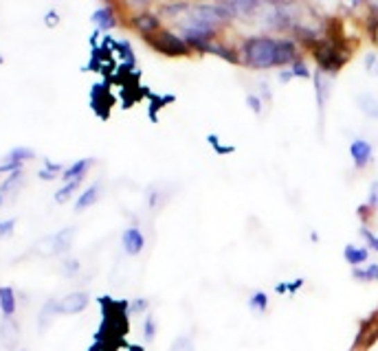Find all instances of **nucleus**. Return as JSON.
Segmentation results:
<instances>
[{
    "label": "nucleus",
    "mask_w": 378,
    "mask_h": 351,
    "mask_svg": "<svg viewBox=\"0 0 378 351\" xmlns=\"http://www.w3.org/2000/svg\"><path fill=\"white\" fill-rule=\"evenodd\" d=\"M148 309H150V298H146V296H139L130 303V312H132V314H143V312H148Z\"/></svg>",
    "instance_id": "2f4dec72"
},
{
    "label": "nucleus",
    "mask_w": 378,
    "mask_h": 351,
    "mask_svg": "<svg viewBox=\"0 0 378 351\" xmlns=\"http://www.w3.org/2000/svg\"><path fill=\"white\" fill-rule=\"evenodd\" d=\"M143 37H146V42L156 51V53H161L165 57H189V53H191L185 37L176 35L167 29H161V31H156L152 35H143Z\"/></svg>",
    "instance_id": "f03ea898"
},
{
    "label": "nucleus",
    "mask_w": 378,
    "mask_h": 351,
    "mask_svg": "<svg viewBox=\"0 0 378 351\" xmlns=\"http://www.w3.org/2000/svg\"><path fill=\"white\" fill-rule=\"evenodd\" d=\"M132 29L139 31L141 35H152L156 31L163 29V22H161V16L152 14V11H139V14L132 16Z\"/></svg>",
    "instance_id": "0eeeda50"
},
{
    "label": "nucleus",
    "mask_w": 378,
    "mask_h": 351,
    "mask_svg": "<svg viewBox=\"0 0 378 351\" xmlns=\"http://www.w3.org/2000/svg\"><path fill=\"white\" fill-rule=\"evenodd\" d=\"M207 143H209V145L214 147V152H216V154H220V156H225V154H233V152H236V147H233V145L225 147L223 143H220L218 134H207Z\"/></svg>",
    "instance_id": "cd10ccee"
},
{
    "label": "nucleus",
    "mask_w": 378,
    "mask_h": 351,
    "mask_svg": "<svg viewBox=\"0 0 378 351\" xmlns=\"http://www.w3.org/2000/svg\"><path fill=\"white\" fill-rule=\"evenodd\" d=\"M246 106L251 108V112L253 114H262V110H264V103H262V99H259L257 95H246Z\"/></svg>",
    "instance_id": "473e14b6"
},
{
    "label": "nucleus",
    "mask_w": 378,
    "mask_h": 351,
    "mask_svg": "<svg viewBox=\"0 0 378 351\" xmlns=\"http://www.w3.org/2000/svg\"><path fill=\"white\" fill-rule=\"evenodd\" d=\"M370 3H372V7H378V0H370Z\"/></svg>",
    "instance_id": "c03bdc74"
},
{
    "label": "nucleus",
    "mask_w": 378,
    "mask_h": 351,
    "mask_svg": "<svg viewBox=\"0 0 378 351\" xmlns=\"http://www.w3.org/2000/svg\"><path fill=\"white\" fill-rule=\"evenodd\" d=\"M330 75H325L323 71H317L312 75V80H315V88H317V106H319V112H323L325 108V101L330 97Z\"/></svg>",
    "instance_id": "2eb2a0df"
},
{
    "label": "nucleus",
    "mask_w": 378,
    "mask_h": 351,
    "mask_svg": "<svg viewBox=\"0 0 378 351\" xmlns=\"http://www.w3.org/2000/svg\"><path fill=\"white\" fill-rule=\"evenodd\" d=\"M191 5L189 3H172V5H163V16H172L178 18L180 14H189Z\"/></svg>",
    "instance_id": "a878e982"
},
{
    "label": "nucleus",
    "mask_w": 378,
    "mask_h": 351,
    "mask_svg": "<svg viewBox=\"0 0 378 351\" xmlns=\"http://www.w3.org/2000/svg\"><path fill=\"white\" fill-rule=\"evenodd\" d=\"M343 259L352 266V268H356V266H365L370 262V249L368 246H356V244H347L345 249H343Z\"/></svg>",
    "instance_id": "ddd939ff"
},
{
    "label": "nucleus",
    "mask_w": 378,
    "mask_h": 351,
    "mask_svg": "<svg viewBox=\"0 0 378 351\" xmlns=\"http://www.w3.org/2000/svg\"><path fill=\"white\" fill-rule=\"evenodd\" d=\"M350 156H352V161H354L356 169H365L372 163V159H374L372 143L365 141V138H354V141L350 143Z\"/></svg>",
    "instance_id": "6e6552de"
},
{
    "label": "nucleus",
    "mask_w": 378,
    "mask_h": 351,
    "mask_svg": "<svg viewBox=\"0 0 378 351\" xmlns=\"http://www.w3.org/2000/svg\"><path fill=\"white\" fill-rule=\"evenodd\" d=\"M299 60V46L295 40H286V37H277V51H275V69H286Z\"/></svg>",
    "instance_id": "1a4fd4ad"
},
{
    "label": "nucleus",
    "mask_w": 378,
    "mask_h": 351,
    "mask_svg": "<svg viewBox=\"0 0 378 351\" xmlns=\"http://www.w3.org/2000/svg\"><path fill=\"white\" fill-rule=\"evenodd\" d=\"M3 202H5V196H3V193H0V206H3Z\"/></svg>",
    "instance_id": "37998d69"
},
{
    "label": "nucleus",
    "mask_w": 378,
    "mask_h": 351,
    "mask_svg": "<svg viewBox=\"0 0 378 351\" xmlns=\"http://www.w3.org/2000/svg\"><path fill=\"white\" fill-rule=\"evenodd\" d=\"M93 22H95V27H99L101 31H108L117 24V16L110 7H99L93 14Z\"/></svg>",
    "instance_id": "6ab92c4d"
},
{
    "label": "nucleus",
    "mask_w": 378,
    "mask_h": 351,
    "mask_svg": "<svg viewBox=\"0 0 378 351\" xmlns=\"http://www.w3.org/2000/svg\"><path fill=\"white\" fill-rule=\"evenodd\" d=\"M246 305H249V309L253 312L255 316H264L266 312H268V305H270L268 294H266L264 290H255V292H251V296H249V301H246Z\"/></svg>",
    "instance_id": "f3484780"
},
{
    "label": "nucleus",
    "mask_w": 378,
    "mask_h": 351,
    "mask_svg": "<svg viewBox=\"0 0 378 351\" xmlns=\"http://www.w3.org/2000/svg\"><path fill=\"white\" fill-rule=\"evenodd\" d=\"M62 268H64V272H67V277H73L77 270H80V262L77 259H73V257H67L62 262Z\"/></svg>",
    "instance_id": "72a5a7b5"
},
{
    "label": "nucleus",
    "mask_w": 378,
    "mask_h": 351,
    "mask_svg": "<svg viewBox=\"0 0 378 351\" xmlns=\"http://www.w3.org/2000/svg\"><path fill=\"white\" fill-rule=\"evenodd\" d=\"M20 178H22V169H18V172H14V174H9V178L3 183V187H0V193H3V196H5V193H9L20 183Z\"/></svg>",
    "instance_id": "7c9ffc66"
},
{
    "label": "nucleus",
    "mask_w": 378,
    "mask_h": 351,
    "mask_svg": "<svg viewBox=\"0 0 378 351\" xmlns=\"http://www.w3.org/2000/svg\"><path fill=\"white\" fill-rule=\"evenodd\" d=\"M121 249L128 257H139L146 251V235L139 226H130L121 233Z\"/></svg>",
    "instance_id": "423d86ee"
},
{
    "label": "nucleus",
    "mask_w": 378,
    "mask_h": 351,
    "mask_svg": "<svg viewBox=\"0 0 378 351\" xmlns=\"http://www.w3.org/2000/svg\"><path fill=\"white\" fill-rule=\"evenodd\" d=\"M16 228V219H5V222H0V240L9 237L11 233Z\"/></svg>",
    "instance_id": "c9c22d12"
},
{
    "label": "nucleus",
    "mask_w": 378,
    "mask_h": 351,
    "mask_svg": "<svg viewBox=\"0 0 378 351\" xmlns=\"http://www.w3.org/2000/svg\"><path fill=\"white\" fill-rule=\"evenodd\" d=\"M312 55H315V62L319 64V71L330 77L341 71L343 64L350 60L338 42H317V46L312 48Z\"/></svg>",
    "instance_id": "7ed1b4c3"
},
{
    "label": "nucleus",
    "mask_w": 378,
    "mask_h": 351,
    "mask_svg": "<svg viewBox=\"0 0 378 351\" xmlns=\"http://www.w3.org/2000/svg\"><path fill=\"white\" fill-rule=\"evenodd\" d=\"M189 18L205 22V24H212V27H218V24H227L233 20L231 9L223 3H216V5H207V3H198V5H191L189 9Z\"/></svg>",
    "instance_id": "20e7f679"
},
{
    "label": "nucleus",
    "mask_w": 378,
    "mask_h": 351,
    "mask_svg": "<svg viewBox=\"0 0 378 351\" xmlns=\"http://www.w3.org/2000/svg\"><path fill=\"white\" fill-rule=\"evenodd\" d=\"M356 103H359V108L363 110L365 116H370V119L378 121V101L372 95H359Z\"/></svg>",
    "instance_id": "4be33fe9"
},
{
    "label": "nucleus",
    "mask_w": 378,
    "mask_h": 351,
    "mask_svg": "<svg viewBox=\"0 0 378 351\" xmlns=\"http://www.w3.org/2000/svg\"><path fill=\"white\" fill-rule=\"evenodd\" d=\"M88 301L90 298L86 292H71L58 301L60 314H82V312L88 307Z\"/></svg>",
    "instance_id": "9d476101"
},
{
    "label": "nucleus",
    "mask_w": 378,
    "mask_h": 351,
    "mask_svg": "<svg viewBox=\"0 0 378 351\" xmlns=\"http://www.w3.org/2000/svg\"><path fill=\"white\" fill-rule=\"evenodd\" d=\"M16 292L14 288H9V285H0V312H3V316H14L16 314Z\"/></svg>",
    "instance_id": "dca6fc26"
},
{
    "label": "nucleus",
    "mask_w": 378,
    "mask_h": 351,
    "mask_svg": "<svg viewBox=\"0 0 378 351\" xmlns=\"http://www.w3.org/2000/svg\"><path fill=\"white\" fill-rule=\"evenodd\" d=\"M31 159H35V152L29 150V147H14L7 154V161H16V163H22V165L27 161H31Z\"/></svg>",
    "instance_id": "b1692460"
},
{
    "label": "nucleus",
    "mask_w": 378,
    "mask_h": 351,
    "mask_svg": "<svg viewBox=\"0 0 378 351\" xmlns=\"http://www.w3.org/2000/svg\"><path fill=\"white\" fill-rule=\"evenodd\" d=\"M58 16L53 14V11H51V16H46V24H49V27H55V24H58Z\"/></svg>",
    "instance_id": "a19ab883"
},
{
    "label": "nucleus",
    "mask_w": 378,
    "mask_h": 351,
    "mask_svg": "<svg viewBox=\"0 0 378 351\" xmlns=\"http://www.w3.org/2000/svg\"><path fill=\"white\" fill-rule=\"evenodd\" d=\"M264 0H225V5L231 9L233 18H249L262 7Z\"/></svg>",
    "instance_id": "f8f14e48"
},
{
    "label": "nucleus",
    "mask_w": 378,
    "mask_h": 351,
    "mask_svg": "<svg viewBox=\"0 0 378 351\" xmlns=\"http://www.w3.org/2000/svg\"><path fill=\"white\" fill-rule=\"evenodd\" d=\"M99 193H101V185H93V187H88L80 198H77V202H75V211L80 213V211H86V209H90L97 200H99Z\"/></svg>",
    "instance_id": "a211bd4d"
},
{
    "label": "nucleus",
    "mask_w": 378,
    "mask_h": 351,
    "mask_svg": "<svg viewBox=\"0 0 378 351\" xmlns=\"http://www.w3.org/2000/svg\"><path fill=\"white\" fill-rule=\"evenodd\" d=\"M60 174H64V167L51 163V161H46L44 163V169H40V172H37V176H40L42 180H55Z\"/></svg>",
    "instance_id": "393cba45"
},
{
    "label": "nucleus",
    "mask_w": 378,
    "mask_h": 351,
    "mask_svg": "<svg viewBox=\"0 0 378 351\" xmlns=\"http://www.w3.org/2000/svg\"><path fill=\"white\" fill-rule=\"evenodd\" d=\"M352 279L361 281V283H372L378 281V264H365L352 268Z\"/></svg>",
    "instance_id": "aec40b11"
},
{
    "label": "nucleus",
    "mask_w": 378,
    "mask_h": 351,
    "mask_svg": "<svg viewBox=\"0 0 378 351\" xmlns=\"http://www.w3.org/2000/svg\"><path fill=\"white\" fill-rule=\"evenodd\" d=\"M75 226H69V228H62L55 235H51L46 240H42L40 244L35 246L37 253H42L44 257H58V255H67L73 246V240H75Z\"/></svg>",
    "instance_id": "39448f33"
},
{
    "label": "nucleus",
    "mask_w": 378,
    "mask_h": 351,
    "mask_svg": "<svg viewBox=\"0 0 378 351\" xmlns=\"http://www.w3.org/2000/svg\"><path fill=\"white\" fill-rule=\"evenodd\" d=\"M370 251H374V253H378V235L374 237V242H372V246H370Z\"/></svg>",
    "instance_id": "79ce46f5"
},
{
    "label": "nucleus",
    "mask_w": 378,
    "mask_h": 351,
    "mask_svg": "<svg viewBox=\"0 0 378 351\" xmlns=\"http://www.w3.org/2000/svg\"><path fill=\"white\" fill-rule=\"evenodd\" d=\"M143 338H146V343H152L156 338V318H154V314L146 316V323H143Z\"/></svg>",
    "instance_id": "c85d7f7f"
},
{
    "label": "nucleus",
    "mask_w": 378,
    "mask_h": 351,
    "mask_svg": "<svg viewBox=\"0 0 378 351\" xmlns=\"http://www.w3.org/2000/svg\"><path fill=\"white\" fill-rule=\"evenodd\" d=\"M152 0H123V5L130 7V9H146Z\"/></svg>",
    "instance_id": "4c0bfd02"
},
{
    "label": "nucleus",
    "mask_w": 378,
    "mask_h": 351,
    "mask_svg": "<svg viewBox=\"0 0 378 351\" xmlns=\"http://www.w3.org/2000/svg\"><path fill=\"white\" fill-rule=\"evenodd\" d=\"M306 281L304 279H297V281H280L277 285H275V292L277 294H295L299 288H302Z\"/></svg>",
    "instance_id": "bb28decb"
},
{
    "label": "nucleus",
    "mask_w": 378,
    "mask_h": 351,
    "mask_svg": "<svg viewBox=\"0 0 378 351\" xmlns=\"http://www.w3.org/2000/svg\"><path fill=\"white\" fill-rule=\"evenodd\" d=\"M82 180L84 178H77V180H69V183L67 185H64L58 193H55V202L58 204H64V202H67L71 196H73V193L77 191V189H80V185H82Z\"/></svg>",
    "instance_id": "5701e85b"
},
{
    "label": "nucleus",
    "mask_w": 378,
    "mask_h": 351,
    "mask_svg": "<svg viewBox=\"0 0 378 351\" xmlns=\"http://www.w3.org/2000/svg\"><path fill=\"white\" fill-rule=\"evenodd\" d=\"M275 51H277V37L251 35L242 42L240 60L244 66H249L253 71H268L275 69Z\"/></svg>",
    "instance_id": "f257e3e1"
},
{
    "label": "nucleus",
    "mask_w": 378,
    "mask_h": 351,
    "mask_svg": "<svg viewBox=\"0 0 378 351\" xmlns=\"http://www.w3.org/2000/svg\"><path fill=\"white\" fill-rule=\"evenodd\" d=\"M58 314H60L58 301H55V298H49V301L42 305L40 314H37V330H40V334H44V332L51 327V323H53V318H55Z\"/></svg>",
    "instance_id": "4468645a"
},
{
    "label": "nucleus",
    "mask_w": 378,
    "mask_h": 351,
    "mask_svg": "<svg viewBox=\"0 0 378 351\" xmlns=\"http://www.w3.org/2000/svg\"><path fill=\"white\" fill-rule=\"evenodd\" d=\"M291 71H293V75H295V77H302V80H310V77H312L310 69L306 66V62H304L302 57L295 60V62L291 64Z\"/></svg>",
    "instance_id": "c756f323"
},
{
    "label": "nucleus",
    "mask_w": 378,
    "mask_h": 351,
    "mask_svg": "<svg viewBox=\"0 0 378 351\" xmlns=\"http://www.w3.org/2000/svg\"><path fill=\"white\" fill-rule=\"evenodd\" d=\"M95 161L93 159H82V161H77V163H73L69 169H64V174H62V178L67 180H77V178H84L86 176V172L90 169V165H93Z\"/></svg>",
    "instance_id": "412c9836"
},
{
    "label": "nucleus",
    "mask_w": 378,
    "mask_h": 351,
    "mask_svg": "<svg viewBox=\"0 0 378 351\" xmlns=\"http://www.w3.org/2000/svg\"><path fill=\"white\" fill-rule=\"evenodd\" d=\"M0 343L5 349H16L20 343V327L14 316H3L0 323Z\"/></svg>",
    "instance_id": "9b49d317"
},
{
    "label": "nucleus",
    "mask_w": 378,
    "mask_h": 351,
    "mask_svg": "<svg viewBox=\"0 0 378 351\" xmlns=\"http://www.w3.org/2000/svg\"><path fill=\"white\" fill-rule=\"evenodd\" d=\"M172 351H194L189 338H178V343L172 347Z\"/></svg>",
    "instance_id": "e433bc0d"
},
{
    "label": "nucleus",
    "mask_w": 378,
    "mask_h": 351,
    "mask_svg": "<svg viewBox=\"0 0 378 351\" xmlns=\"http://www.w3.org/2000/svg\"><path fill=\"white\" fill-rule=\"evenodd\" d=\"M376 60H378V57H376L374 53H370V55H368V60H365V66H368V71H374V66H376Z\"/></svg>",
    "instance_id": "ea45409f"
},
{
    "label": "nucleus",
    "mask_w": 378,
    "mask_h": 351,
    "mask_svg": "<svg viewBox=\"0 0 378 351\" xmlns=\"http://www.w3.org/2000/svg\"><path fill=\"white\" fill-rule=\"evenodd\" d=\"M368 209L372 211H378V180L372 183L370 187V196H368Z\"/></svg>",
    "instance_id": "f704fd0d"
},
{
    "label": "nucleus",
    "mask_w": 378,
    "mask_h": 351,
    "mask_svg": "<svg viewBox=\"0 0 378 351\" xmlns=\"http://www.w3.org/2000/svg\"><path fill=\"white\" fill-rule=\"evenodd\" d=\"M293 77H295V75H293V71L282 69V73H280V82H282V84H289V82L293 80Z\"/></svg>",
    "instance_id": "58836bf2"
}]
</instances>
